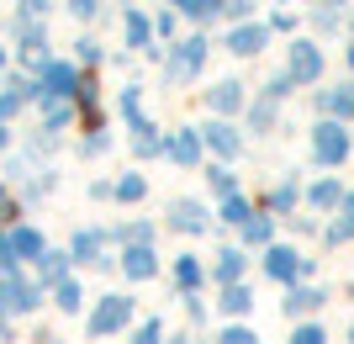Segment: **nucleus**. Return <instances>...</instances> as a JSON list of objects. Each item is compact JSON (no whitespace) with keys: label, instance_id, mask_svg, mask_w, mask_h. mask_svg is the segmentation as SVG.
Instances as JSON below:
<instances>
[{"label":"nucleus","instance_id":"1","mask_svg":"<svg viewBox=\"0 0 354 344\" xmlns=\"http://www.w3.org/2000/svg\"><path fill=\"white\" fill-rule=\"evenodd\" d=\"M133 313H138L133 297H122V291H117V297H101V302H95V313H90V334H95V339L122 334L127 323H133Z\"/></svg>","mask_w":354,"mask_h":344},{"label":"nucleus","instance_id":"2","mask_svg":"<svg viewBox=\"0 0 354 344\" xmlns=\"http://www.w3.org/2000/svg\"><path fill=\"white\" fill-rule=\"evenodd\" d=\"M37 302H43V291H37V286L32 281H6L0 286V313H37Z\"/></svg>","mask_w":354,"mask_h":344},{"label":"nucleus","instance_id":"3","mask_svg":"<svg viewBox=\"0 0 354 344\" xmlns=\"http://www.w3.org/2000/svg\"><path fill=\"white\" fill-rule=\"evenodd\" d=\"M265 275H270L275 286L301 281V255H296V249H281V244H275V249L265 255Z\"/></svg>","mask_w":354,"mask_h":344},{"label":"nucleus","instance_id":"4","mask_svg":"<svg viewBox=\"0 0 354 344\" xmlns=\"http://www.w3.org/2000/svg\"><path fill=\"white\" fill-rule=\"evenodd\" d=\"M312 149H317V159H323V165H339L344 154H349V138H344L339 122H323V127H317V138H312Z\"/></svg>","mask_w":354,"mask_h":344},{"label":"nucleus","instance_id":"5","mask_svg":"<svg viewBox=\"0 0 354 344\" xmlns=\"http://www.w3.org/2000/svg\"><path fill=\"white\" fill-rule=\"evenodd\" d=\"M291 80H317L323 75V53L312 43H291V69H286Z\"/></svg>","mask_w":354,"mask_h":344},{"label":"nucleus","instance_id":"6","mask_svg":"<svg viewBox=\"0 0 354 344\" xmlns=\"http://www.w3.org/2000/svg\"><path fill=\"white\" fill-rule=\"evenodd\" d=\"M122 270H127V281H153L159 255H153L148 244H138V249H127V255H122Z\"/></svg>","mask_w":354,"mask_h":344},{"label":"nucleus","instance_id":"7","mask_svg":"<svg viewBox=\"0 0 354 344\" xmlns=\"http://www.w3.org/2000/svg\"><path fill=\"white\" fill-rule=\"evenodd\" d=\"M323 302H328V291H307V286H296V291H291V297L281 302V307H286L291 318H307V313H317Z\"/></svg>","mask_w":354,"mask_h":344},{"label":"nucleus","instance_id":"8","mask_svg":"<svg viewBox=\"0 0 354 344\" xmlns=\"http://www.w3.org/2000/svg\"><path fill=\"white\" fill-rule=\"evenodd\" d=\"M217 307H222L227 318H243V313L254 307V291H249L243 281H238V286H222V302H217Z\"/></svg>","mask_w":354,"mask_h":344},{"label":"nucleus","instance_id":"9","mask_svg":"<svg viewBox=\"0 0 354 344\" xmlns=\"http://www.w3.org/2000/svg\"><path fill=\"white\" fill-rule=\"evenodd\" d=\"M6 244H11V260H43V239H37L32 228H16Z\"/></svg>","mask_w":354,"mask_h":344},{"label":"nucleus","instance_id":"10","mask_svg":"<svg viewBox=\"0 0 354 344\" xmlns=\"http://www.w3.org/2000/svg\"><path fill=\"white\" fill-rule=\"evenodd\" d=\"M243 265H249L243 249H222V255H217V281L222 286H238V281H243Z\"/></svg>","mask_w":354,"mask_h":344},{"label":"nucleus","instance_id":"11","mask_svg":"<svg viewBox=\"0 0 354 344\" xmlns=\"http://www.w3.org/2000/svg\"><path fill=\"white\" fill-rule=\"evenodd\" d=\"M175 228L180 233H201V228H207V212L196 207V201H175Z\"/></svg>","mask_w":354,"mask_h":344},{"label":"nucleus","instance_id":"12","mask_svg":"<svg viewBox=\"0 0 354 344\" xmlns=\"http://www.w3.org/2000/svg\"><path fill=\"white\" fill-rule=\"evenodd\" d=\"M227 48H233V53H259V48H265V27H233Z\"/></svg>","mask_w":354,"mask_h":344},{"label":"nucleus","instance_id":"13","mask_svg":"<svg viewBox=\"0 0 354 344\" xmlns=\"http://www.w3.org/2000/svg\"><path fill=\"white\" fill-rule=\"evenodd\" d=\"M201 59H207V43H201V37H191V43H180L175 75H191V69H201Z\"/></svg>","mask_w":354,"mask_h":344},{"label":"nucleus","instance_id":"14","mask_svg":"<svg viewBox=\"0 0 354 344\" xmlns=\"http://www.w3.org/2000/svg\"><path fill=\"white\" fill-rule=\"evenodd\" d=\"M53 302H59V313H80V307H85L80 281H59V286H53Z\"/></svg>","mask_w":354,"mask_h":344},{"label":"nucleus","instance_id":"15","mask_svg":"<svg viewBox=\"0 0 354 344\" xmlns=\"http://www.w3.org/2000/svg\"><path fill=\"white\" fill-rule=\"evenodd\" d=\"M74 260H85V265H106V260H101V233H80V239H74Z\"/></svg>","mask_w":354,"mask_h":344},{"label":"nucleus","instance_id":"16","mask_svg":"<svg viewBox=\"0 0 354 344\" xmlns=\"http://www.w3.org/2000/svg\"><path fill=\"white\" fill-rule=\"evenodd\" d=\"M169 154H175L180 165H196V159H201V138H196V133H180L175 143H169Z\"/></svg>","mask_w":354,"mask_h":344},{"label":"nucleus","instance_id":"17","mask_svg":"<svg viewBox=\"0 0 354 344\" xmlns=\"http://www.w3.org/2000/svg\"><path fill=\"white\" fill-rule=\"evenodd\" d=\"M201 275H207V270L196 265V255H180V265H175V281L185 286V291H196V286H201Z\"/></svg>","mask_w":354,"mask_h":344},{"label":"nucleus","instance_id":"18","mask_svg":"<svg viewBox=\"0 0 354 344\" xmlns=\"http://www.w3.org/2000/svg\"><path fill=\"white\" fill-rule=\"evenodd\" d=\"M207 143L217 154H238V133H233V127H222V122H217V127H207Z\"/></svg>","mask_w":354,"mask_h":344},{"label":"nucleus","instance_id":"19","mask_svg":"<svg viewBox=\"0 0 354 344\" xmlns=\"http://www.w3.org/2000/svg\"><path fill=\"white\" fill-rule=\"evenodd\" d=\"M344 191L333 185V180H323V185H312V207H339Z\"/></svg>","mask_w":354,"mask_h":344},{"label":"nucleus","instance_id":"20","mask_svg":"<svg viewBox=\"0 0 354 344\" xmlns=\"http://www.w3.org/2000/svg\"><path fill=\"white\" fill-rule=\"evenodd\" d=\"M291 344H328V329H323V323H296Z\"/></svg>","mask_w":354,"mask_h":344},{"label":"nucleus","instance_id":"21","mask_svg":"<svg viewBox=\"0 0 354 344\" xmlns=\"http://www.w3.org/2000/svg\"><path fill=\"white\" fill-rule=\"evenodd\" d=\"M217 344H259V334L243 329V323H227V329L217 334Z\"/></svg>","mask_w":354,"mask_h":344},{"label":"nucleus","instance_id":"22","mask_svg":"<svg viewBox=\"0 0 354 344\" xmlns=\"http://www.w3.org/2000/svg\"><path fill=\"white\" fill-rule=\"evenodd\" d=\"M238 101H243V90H238V85H217V90H212V106H217V111H233Z\"/></svg>","mask_w":354,"mask_h":344},{"label":"nucleus","instance_id":"23","mask_svg":"<svg viewBox=\"0 0 354 344\" xmlns=\"http://www.w3.org/2000/svg\"><path fill=\"white\" fill-rule=\"evenodd\" d=\"M133 344H164V323H159V318H148V323H138Z\"/></svg>","mask_w":354,"mask_h":344},{"label":"nucleus","instance_id":"24","mask_svg":"<svg viewBox=\"0 0 354 344\" xmlns=\"http://www.w3.org/2000/svg\"><path fill=\"white\" fill-rule=\"evenodd\" d=\"M323 106L333 111V117H344V111H354V96H349V90H328V96H323Z\"/></svg>","mask_w":354,"mask_h":344},{"label":"nucleus","instance_id":"25","mask_svg":"<svg viewBox=\"0 0 354 344\" xmlns=\"http://www.w3.org/2000/svg\"><path fill=\"white\" fill-rule=\"evenodd\" d=\"M222 217H227V223H249L254 212H249V201H243V196H227V207H222Z\"/></svg>","mask_w":354,"mask_h":344},{"label":"nucleus","instance_id":"26","mask_svg":"<svg viewBox=\"0 0 354 344\" xmlns=\"http://www.w3.org/2000/svg\"><path fill=\"white\" fill-rule=\"evenodd\" d=\"M243 239H249V244H265L270 239V217H249V223H243Z\"/></svg>","mask_w":354,"mask_h":344},{"label":"nucleus","instance_id":"27","mask_svg":"<svg viewBox=\"0 0 354 344\" xmlns=\"http://www.w3.org/2000/svg\"><path fill=\"white\" fill-rule=\"evenodd\" d=\"M64 260L69 255H43V281H64Z\"/></svg>","mask_w":354,"mask_h":344},{"label":"nucleus","instance_id":"28","mask_svg":"<svg viewBox=\"0 0 354 344\" xmlns=\"http://www.w3.org/2000/svg\"><path fill=\"white\" fill-rule=\"evenodd\" d=\"M180 11H191V16H212L217 11V0H175Z\"/></svg>","mask_w":354,"mask_h":344},{"label":"nucleus","instance_id":"29","mask_svg":"<svg viewBox=\"0 0 354 344\" xmlns=\"http://www.w3.org/2000/svg\"><path fill=\"white\" fill-rule=\"evenodd\" d=\"M117 196H122V201H138V196H143V180H138V175H127V180L117 185Z\"/></svg>","mask_w":354,"mask_h":344},{"label":"nucleus","instance_id":"30","mask_svg":"<svg viewBox=\"0 0 354 344\" xmlns=\"http://www.w3.org/2000/svg\"><path fill=\"white\" fill-rule=\"evenodd\" d=\"M270 207H275V212H286V207H296V185H281V191L270 196Z\"/></svg>","mask_w":354,"mask_h":344},{"label":"nucleus","instance_id":"31","mask_svg":"<svg viewBox=\"0 0 354 344\" xmlns=\"http://www.w3.org/2000/svg\"><path fill=\"white\" fill-rule=\"evenodd\" d=\"M127 37H133V43H148V21H143V16H133V21H127Z\"/></svg>","mask_w":354,"mask_h":344},{"label":"nucleus","instance_id":"32","mask_svg":"<svg viewBox=\"0 0 354 344\" xmlns=\"http://www.w3.org/2000/svg\"><path fill=\"white\" fill-rule=\"evenodd\" d=\"M212 185H217L222 196H233V175H227V170H212Z\"/></svg>","mask_w":354,"mask_h":344},{"label":"nucleus","instance_id":"33","mask_svg":"<svg viewBox=\"0 0 354 344\" xmlns=\"http://www.w3.org/2000/svg\"><path fill=\"white\" fill-rule=\"evenodd\" d=\"M0 344H11V323H6V313H0Z\"/></svg>","mask_w":354,"mask_h":344},{"label":"nucleus","instance_id":"34","mask_svg":"<svg viewBox=\"0 0 354 344\" xmlns=\"http://www.w3.org/2000/svg\"><path fill=\"white\" fill-rule=\"evenodd\" d=\"M74 11H95V0H69Z\"/></svg>","mask_w":354,"mask_h":344},{"label":"nucleus","instance_id":"35","mask_svg":"<svg viewBox=\"0 0 354 344\" xmlns=\"http://www.w3.org/2000/svg\"><path fill=\"white\" fill-rule=\"evenodd\" d=\"M349 344H354V323H349Z\"/></svg>","mask_w":354,"mask_h":344}]
</instances>
